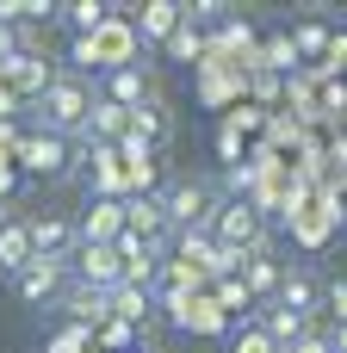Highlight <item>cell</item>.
Returning <instances> with one entry per match:
<instances>
[{"label": "cell", "mask_w": 347, "mask_h": 353, "mask_svg": "<svg viewBox=\"0 0 347 353\" xmlns=\"http://www.w3.org/2000/svg\"><path fill=\"white\" fill-rule=\"evenodd\" d=\"M329 347H335V353H347V323H341V329H329Z\"/></svg>", "instance_id": "cell-23"}, {"label": "cell", "mask_w": 347, "mask_h": 353, "mask_svg": "<svg viewBox=\"0 0 347 353\" xmlns=\"http://www.w3.org/2000/svg\"><path fill=\"white\" fill-rule=\"evenodd\" d=\"M62 304H68V316H81V323H87V316H93V323H106V316H112L106 292H87V285H68V292H62Z\"/></svg>", "instance_id": "cell-16"}, {"label": "cell", "mask_w": 347, "mask_h": 353, "mask_svg": "<svg viewBox=\"0 0 347 353\" xmlns=\"http://www.w3.org/2000/svg\"><path fill=\"white\" fill-rule=\"evenodd\" d=\"M31 230V261H68L75 254V223L68 217H25Z\"/></svg>", "instance_id": "cell-7"}, {"label": "cell", "mask_w": 347, "mask_h": 353, "mask_svg": "<svg viewBox=\"0 0 347 353\" xmlns=\"http://www.w3.org/2000/svg\"><path fill=\"white\" fill-rule=\"evenodd\" d=\"M99 99H112V105L137 112V105L149 99V81H143V68H137V62H130V68H106V87H99Z\"/></svg>", "instance_id": "cell-10"}, {"label": "cell", "mask_w": 347, "mask_h": 353, "mask_svg": "<svg viewBox=\"0 0 347 353\" xmlns=\"http://www.w3.org/2000/svg\"><path fill=\"white\" fill-rule=\"evenodd\" d=\"M273 298H279V310H292V316H304V323H310V316L323 310V279H317V267L292 261V267L279 273V292H273Z\"/></svg>", "instance_id": "cell-5"}, {"label": "cell", "mask_w": 347, "mask_h": 353, "mask_svg": "<svg viewBox=\"0 0 347 353\" xmlns=\"http://www.w3.org/2000/svg\"><path fill=\"white\" fill-rule=\"evenodd\" d=\"M323 310H329V329L347 323V279H329V285H323Z\"/></svg>", "instance_id": "cell-18"}, {"label": "cell", "mask_w": 347, "mask_h": 353, "mask_svg": "<svg viewBox=\"0 0 347 353\" xmlns=\"http://www.w3.org/2000/svg\"><path fill=\"white\" fill-rule=\"evenodd\" d=\"M68 261H31L25 273H19V298L25 304H50V298H62L68 292Z\"/></svg>", "instance_id": "cell-8"}, {"label": "cell", "mask_w": 347, "mask_h": 353, "mask_svg": "<svg viewBox=\"0 0 347 353\" xmlns=\"http://www.w3.org/2000/svg\"><path fill=\"white\" fill-rule=\"evenodd\" d=\"M286 353H335V347H329V329H304Z\"/></svg>", "instance_id": "cell-19"}, {"label": "cell", "mask_w": 347, "mask_h": 353, "mask_svg": "<svg viewBox=\"0 0 347 353\" xmlns=\"http://www.w3.org/2000/svg\"><path fill=\"white\" fill-rule=\"evenodd\" d=\"M211 242L217 248H230V254H255V248H267V217L248 205V199H224L217 211H211Z\"/></svg>", "instance_id": "cell-2"}, {"label": "cell", "mask_w": 347, "mask_h": 353, "mask_svg": "<svg viewBox=\"0 0 347 353\" xmlns=\"http://www.w3.org/2000/svg\"><path fill=\"white\" fill-rule=\"evenodd\" d=\"M236 353H279V347H273L261 329H242V335H236Z\"/></svg>", "instance_id": "cell-22"}, {"label": "cell", "mask_w": 347, "mask_h": 353, "mask_svg": "<svg viewBox=\"0 0 347 353\" xmlns=\"http://www.w3.org/2000/svg\"><path fill=\"white\" fill-rule=\"evenodd\" d=\"M180 25H186V6H174V0H149V6H143V19H137V37L168 43Z\"/></svg>", "instance_id": "cell-12"}, {"label": "cell", "mask_w": 347, "mask_h": 353, "mask_svg": "<svg viewBox=\"0 0 347 353\" xmlns=\"http://www.w3.org/2000/svg\"><path fill=\"white\" fill-rule=\"evenodd\" d=\"M124 230H130V236H143L149 248H161V242H168V217H161V199H155V192L130 199V205H124Z\"/></svg>", "instance_id": "cell-9"}, {"label": "cell", "mask_w": 347, "mask_h": 353, "mask_svg": "<svg viewBox=\"0 0 347 353\" xmlns=\"http://www.w3.org/2000/svg\"><path fill=\"white\" fill-rule=\"evenodd\" d=\"M68 68L81 74V68H99V56H93V37H75L68 43Z\"/></svg>", "instance_id": "cell-21"}, {"label": "cell", "mask_w": 347, "mask_h": 353, "mask_svg": "<svg viewBox=\"0 0 347 353\" xmlns=\"http://www.w3.org/2000/svg\"><path fill=\"white\" fill-rule=\"evenodd\" d=\"M124 236V205L118 199H93L87 217L75 223V248H112Z\"/></svg>", "instance_id": "cell-6"}, {"label": "cell", "mask_w": 347, "mask_h": 353, "mask_svg": "<svg viewBox=\"0 0 347 353\" xmlns=\"http://www.w3.org/2000/svg\"><path fill=\"white\" fill-rule=\"evenodd\" d=\"M155 199H161L168 230H205V223H211V211H217L211 186H199V180H168Z\"/></svg>", "instance_id": "cell-3"}, {"label": "cell", "mask_w": 347, "mask_h": 353, "mask_svg": "<svg viewBox=\"0 0 347 353\" xmlns=\"http://www.w3.org/2000/svg\"><path fill=\"white\" fill-rule=\"evenodd\" d=\"M279 273H286V267H279L267 248L242 254V292H248V304H255V298H273V292H279Z\"/></svg>", "instance_id": "cell-11"}, {"label": "cell", "mask_w": 347, "mask_h": 353, "mask_svg": "<svg viewBox=\"0 0 347 353\" xmlns=\"http://www.w3.org/2000/svg\"><path fill=\"white\" fill-rule=\"evenodd\" d=\"M68 161H75L68 137L37 130V137H25V143H19V168H25L31 180H62V174H68Z\"/></svg>", "instance_id": "cell-4"}, {"label": "cell", "mask_w": 347, "mask_h": 353, "mask_svg": "<svg viewBox=\"0 0 347 353\" xmlns=\"http://www.w3.org/2000/svg\"><path fill=\"white\" fill-rule=\"evenodd\" d=\"M124 130H130V112H124V105H112V99H93V112H87V130H81V137H87V143H118Z\"/></svg>", "instance_id": "cell-14"}, {"label": "cell", "mask_w": 347, "mask_h": 353, "mask_svg": "<svg viewBox=\"0 0 347 353\" xmlns=\"http://www.w3.org/2000/svg\"><path fill=\"white\" fill-rule=\"evenodd\" d=\"M93 87L81 81V74H56L43 93H37V112H43V130L50 137H81L87 130V112H93Z\"/></svg>", "instance_id": "cell-1"}, {"label": "cell", "mask_w": 347, "mask_h": 353, "mask_svg": "<svg viewBox=\"0 0 347 353\" xmlns=\"http://www.w3.org/2000/svg\"><path fill=\"white\" fill-rule=\"evenodd\" d=\"M106 304H112L118 323H143V316H149V292H143V285H118Z\"/></svg>", "instance_id": "cell-17"}, {"label": "cell", "mask_w": 347, "mask_h": 353, "mask_svg": "<svg viewBox=\"0 0 347 353\" xmlns=\"http://www.w3.org/2000/svg\"><path fill=\"white\" fill-rule=\"evenodd\" d=\"M292 50H304V56H323V50H329V31H323V25H304Z\"/></svg>", "instance_id": "cell-20"}, {"label": "cell", "mask_w": 347, "mask_h": 353, "mask_svg": "<svg viewBox=\"0 0 347 353\" xmlns=\"http://www.w3.org/2000/svg\"><path fill=\"white\" fill-rule=\"evenodd\" d=\"M56 12H68V25H75V37H93L106 19H112V6L106 0H75V6H56Z\"/></svg>", "instance_id": "cell-15"}, {"label": "cell", "mask_w": 347, "mask_h": 353, "mask_svg": "<svg viewBox=\"0 0 347 353\" xmlns=\"http://www.w3.org/2000/svg\"><path fill=\"white\" fill-rule=\"evenodd\" d=\"M31 267V230H25V217H6L0 223V273H25Z\"/></svg>", "instance_id": "cell-13"}, {"label": "cell", "mask_w": 347, "mask_h": 353, "mask_svg": "<svg viewBox=\"0 0 347 353\" xmlns=\"http://www.w3.org/2000/svg\"><path fill=\"white\" fill-rule=\"evenodd\" d=\"M12 112H19V99H12V93L0 87V118H12Z\"/></svg>", "instance_id": "cell-24"}]
</instances>
